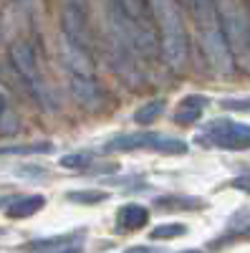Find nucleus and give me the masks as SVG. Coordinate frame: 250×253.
<instances>
[{
    "label": "nucleus",
    "instance_id": "5701e85b",
    "mask_svg": "<svg viewBox=\"0 0 250 253\" xmlns=\"http://www.w3.org/2000/svg\"><path fill=\"white\" fill-rule=\"evenodd\" d=\"M222 109H233V112H250V96H248V99H222Z\"/></svg>",
    "mask_w": 250,
    "mask_h": 253
},
{
    "label": "nucleus",
    "instance_id": "6e6552de",
    "mask_svg": "<svg viewBox=\"0 0 250 253\" xmlns=\"http://www.w3.org/2000/svg\"><path fill=\"white\" fill-rule=\"evenodd\" d=\"M61 56L71 76H81V79H96V63L91 58V51L81 48L71 41L61 38Z\"/></svg>",
    "mask_w": 250,
    "mask_h": 253
},
{
    "label": "nucleus",
    "instance_id": "b1692460",
    "mask_svg": "<svg viewBox=\"0 0 250 253\" xmlns=\"http://www.w3.org/2000/svg\"><path fill=\"white\" fill-rule=\"evenodd\" d=\"M233 187L240 190V193H248V195H250V175H240V177H235V180H233Z\"/></svg>",
    "mask_w": 250,
    "mask_h": 253
},
{
    "label": "nucleus",
    "instance_id": "bb28decb",
    "mask_svg": "<svg viewBox=\"0 0 250 253\" xmlns=\"http://www.w3.org/2000/svg\"><path fill=\"white\" fill-rule=\"evenodd\" d=\"M5 109H8V99H5L3 94H0V117L5 114Z\"/></svg>",
    "mask_w": 250,
    "mask_h": 253
},
{
    "label": "nucleus",
    "instance_id": "a878e982",
    "mask_svg": "<svg viewBox=\"0 0 250 253\" xmlns=\"http://www.w3.org/2000/svg\"><path fill=\"white\" fill-rule=\"evenodd\" d=\"M124 253H159V251H154V248H149V246H134V248H129V251H124Z\"/></svg>",
    "mask_w": 250,
    "mask_h": 253
},
{
    "label": "nucleus",
    "instance_id": "9d476101",
    "mask_svg": "<svg viewBox=\"0 0 250 253\" xmlns=\"http://www.w3.org/2000/svg\"><path fill=\"white\" fill-rule=\"evenodd\" d=\"M149 220V210L137 203H127L116 210V230H137Z\"/></svg>",
    "mask_w": 250,
    "mask_h": 253
},
{
    "label": "nucleus",
    "instance_id": "20e7f679",
    "mask_svg": "<svg viewBox=\"0 0 250 253\" xmlns=\"http://www.w3.org/2000/svg\"><path fill=\"white\" fill-rule=\"evenodd\" d=\"M10 61L18 71V76L23 79V84L31 89V94L38 99V104H43L46 109H56L58 104L53 101L51 96V89L43 79V71L38 66V56H36V48L28 43V41H15L10 46Z\"/></svg>",
    "mask_w": 250,
    "mask_h": 253
},
{
    "label": "nucleus",
    "instance_id": "423d86ee",
    "mask_svg": "<svg viewBox=\"0 0 250 253\" xmlns=\"http://www.w3.org/2000/svg\"><path fill=\"white\" fill-rule=\"evenodd\" d=\"M61 28H64L66 41L91 51L94 38H91V26H89L86 0H61Z\"/></svg>",
    "mask_w": 250,
    "mask_h": 253
},
{
    "label": "nucleus",
    "instance_id": "aec40b11",
    "mask_svg": "<svg viewBox=\"0 0 250 253\" xmlns=\"http://www.w3.org/2000/svg\"><path fill=\"white\" fill-rule=\"evenodd\" d=\"M71 203H83V205H96V203H104L109 195L101 193V190H78V193H69L66 195Z\"/></svg>",
    "mask_w": 250,
    "mask_h": 253
},
{
    "label": "nucleus",
    "instance_id": "4be33fe9",
    "mask_svg": "<svg viewBox=\"0 0 250 253\" xmlns=\"http://www.w3.org/2000/svg\"><path fill=\"white\" fill-rule=\"evenodd\" d=\"M230 236L238 238H250V215H240L230 223Z\"/></svg>",
    "mask_w": 250,
    "mask_h": 253
},
{
    "label": "nucleus",
    "instance_id": "f03ea898",
    "mask_svg": "<svg viewBox=\"0 0 250 253\" xmlns=\"http://www.w3.org/2000/svg\"><path fill=\"white\" fill-rule=\"evenodd\" d=\"M192 10H195L200 46H202L207 63H210V69L217 76H230L235 71V56H233L230 46H227L217 3L215 0H192Z\"/></svg>",
    "mask_w": 250,
    "mask_h": 253
},
{
    "label": "nucleus",
    "instance_id": "dca6fc26",
    "mask_svg": "<svg viewBox=\"0 0 250 253\" xmlns=\"http://www.w3.org/2000/svg\"><path fill=\"white\" fill-rule=\"evenodd\" d=\"M53 150L51 142H36V144H10V147H0V157L3 155H46Z\"/></svg>",
    "mask_w": 250,
    "mask_h": 253
},
{
    "label": "nucleus",
    "instance_id": "4468645a",
    "mask_svg": "<svg viewBox=\"0 0 250 253\" xmlns=\"http://www.w3.org/2000/svg\"><path fill=\"white\" fill-rule=\"evenodd\" d=\"M43 205H46L43 195H23V198H18L8 205V215L15 218V220H23V218H31L33 213H38Z\"/></svg>",
    "mask_w": 250,
    "mask_h": 253
},
{
    "label": "nucleus",
    "instance_id": "9b49d317",
    "mask_svg": "<svg viewBox=\"0 0 250 253\" xmlns=\"http://www.w3.org/2000/svg\"><path fill=\"white\" fill-rule=\"evenodd\" d=\"M157 134H119L107 142L109 152H129V150H154Z\"/></svg>",
    "mask_w": 250,
    "mask_h": 253
},
{
    "label": "nucleus",
    "instance_id": "39448f33",
    "mask_svg": "<svg viewBox=\"0 0 250 253\" xmlns=\"http://www.w3.org/2000/svg\"><path fill=\"white\" fill-rule=\"evenodd\" d=\"M217 10H220V23H222V31H225L227 46H230L233 56L250 53V20L245 18L243 8L235 0H220Z\"/></svg>",
    "mask_w": 250,
    "mask_h": 253
},
{
    "label": "nucleus",
    "instance_id": "7ed1b4c3",
    "mask_svg": "<svg viewBox=\"0 0 250 253\" xmlns=\"http://www.w3.org/2000/svg\"><path fill=\"white\" fill-rule=\"evenodd\" d=\"M152 18L159 28V53L170 69H182L190 58V36L177 0H149Z\"/></svg>",
    "mask_w": 250,
    "mask_h": 253
},
{
    "label": "nucleus",
    "instance_id": "2eb2a0df",
    "mask_svg": "<svg viewBox=\"0 0 250 253\" xmlns=\"http://www.w3.org/2000/svg\"><path fill=\"white\" fill-rule=\"evenodd\" d=\"M154 203L162 210H192V208H202V203L197 198H187V195H167V198H157Z\"/></svg>",
    "mask_w": 250,
    "mask_h": 253
},
{
    "label": "nucleus",
    "instance_id": "412c9836",
    "mask_svg": "<svg viewBox=\"0 0 250 253\" xmlns=\"http://www.w3.org/2000/svg\"><path fill=\"white\" fill-rule=\"evenodd\" d=\"M91 160L94 157H89V155H83V152H73V155H64L61 157V167H69V170H86V167L91 165Z\"/></svg>",
    "mask_w": 250,
    "mask_h": 253
},
{
    "label": "nucleus",
    "instance_id": "ddd939ff",
    "mask_svg": "<svg viewBox=\"0 0 250 253\" xmlns=\"http://www.w3.org/2000/svg\"><path fill=\"white\" fill-rule=\"evenodd\" d=\"M207 107V99L200 96V94H192V96H184L179 101V107L175 112V122L177 124H195L200 117H202V109Z\"/></svg>",
    "mask_w": 250,
    "mask_h": 253
},
{
    "label": "nucleus",
    "instance_id": "393cba45",
    "mask_svg": "<svg viewBox=\"0 0 250 253\" xmlns=\"http://www.w3.org/2000/svg\"><path fill=\"white\" fill-rule=\"evenodd\" d=\"M15 3H18L20 8H26V10H33V8L40 5V0H15Z\"/></svg>",
    "mask_w": 250,
    "mask_h": 253
},
{
    "label": "nucleus",
    "instance_id": "6ab92c4d",
    "mask_svg": "<svg viewBox=\"0 0 250 253\" xmlns=\"http://www.w3.org/2000/svg\"><path fill=\"white\" fill-rule=\"evenodd\" d=\"M184 233H187V228L182 223H167V225H157L149 233V238H154V241H170V238H177V236H184Z\"/></svg>",
    "mask_w": 250,
    "mask_h": 253
},
{
    "label": "nucleus",
    "instance_id": "1a4fd4ad",
    "mask_svg": "<svg viewBox=\"0 0 250 253\" xmlns=\"http://www.w3.org/2000/svg\"><path fill=\"white\" fill-rule=\"evenodd\" d=\"M69 86H71V94L73 99L81 104L83 109H101L104 107V89L99 86L96 79H81V76H69Z\"/></svg>",
    "mask_w": 250,
    "mask_h": 253
},
{
    "label": "nucleus",
    "instance_id": "a211bd4d",
    "mask_svg": "<svg viewBox=\"0 0 250 253\" xmlns=\"http://www.w3.org/2000/svg\"><path fill=\"white\" fill-rule=\"evenodd\" d=\"M154 152H164V155H184L187 144L177 137H167V134H157L154 142Z\"/></svg>",
    "mask_w": 250,
    "mask_h": 253
},
{
    "label": "nucleus",
    "instance_id": "f257e3e1",
    "mask_svg": "<svg viewBox=\"0 0 250 253\" xmlns=\"http://www.w3.org/2000/svg\"><path fill=\"white\" fill-rule=\"evenodd\" d=\"M114 31L124 46L142 56H154L157 38L152 31V3L149 0H109Z\"/></svg>",
    "mask_w": 250,
    "mask_h": 253
},
{
    "label": "nucleus",
    "instance_id": "0eeeda50",
    "mask_svg": "<svg viewBox=\"0 0 250 253\" xmlns=\"http://www.w3.org/2000/svg\"><path fill=\"white\" fill-rule=\"evenodd\" d=\"M200 142L222 147V150H250V124H238L233 119H215L205 126Z\"/></svg>",
    "mask_w": 250,
    "mask_h": 253
},
{
    "label": "nucleus",
    "instance_id": "f3484780",
    "mask_svg": "<svg viewBox=\"0 0 250 253\" xmlns=\"http://www.w3.org/2000/svg\"><path fill=\"white\" fill-rule=\"evenodd\" d=\"M162 112H164V99L149 101V104H144V107H139V109L134 112V122L142 124V126H147V124H152Z\"/></svg>",
    "mask_w": 250,
    "mask_h": 253
},
{
    "label": "nucleus",
    "instance_id": "f8f14e48",
    "mask_svg": "<svg viewBox=\"0 0 250 253\" xmlns=\"http://www.w3.org/2000/svg\"><path fill=\"white\" fill-rule=\"evenodd\" d=\"M31 248L38 253H83V238L58 236V238H48V241H38Z\"/></svg>",
    "mask_w": 250,
    "mask_h": 253
}]
</instances>
